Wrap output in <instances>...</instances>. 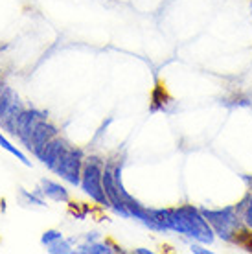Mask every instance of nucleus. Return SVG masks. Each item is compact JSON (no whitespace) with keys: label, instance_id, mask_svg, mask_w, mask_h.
Segmentation results:
<instances>
[{"label":"nucleus","instance_id":"nucleus-6","mask_svg":"<svg viewBox=\"0 0 252 254\" xmlns=\"http://www.w3.org/2000/svg\"><path fill=\"white\" fill-rule=\"evenodd\" d=\"M43 120H48V115H46L44 111H39V109H24V111L20 113L19 120H17L15 136H17L20 142H24V140L30 136V133L37 127L39 122H43Z\"/></svg>","mask_w":252,"mask_h":254},{"label":"nucleus","instance_id":"nucleus-14","mask_svg":"<svg viewBox=\"0 0 252 254\" xmlns=\"http://www.w3.org/2000/svg\"><path fill=\"white\" fill-rule=\"evenodd\" d=\"M61 238H64L61 230L50 229V230H46V232L41 236V243H43L44 247H48V245H52V243L57 242V240H61Z\"/></svg>","mask_w":252,"mask_h":254},{"label":"nucleus","instance_id":"nucleus-13","mask_svg":"<svg viewBox=\"0 0 252 254\" xmlns=\"http://www.w3.org/2000/svg\"><path fill=\"white\" fill-rule=\"evenodd\" d=\"M243 210H241V219L245 223L249 229H252V190L251 193L245 197V201H243Z\"/></svg>","mask_w":252,"mask_h":254},{"label":"nucleus","instance_id":"nucleus-4","mask_svg":"<svg viewBox=\"0 0 252 254\" xmlns=\"http://www.w3.org/2000/svg\"><path fill=\"white\" fill-rule=\"evenodd\" d=\"M83 164H85V153H83V149L68 144V147L63 153L61 160L54 168V173H56L57 177L63 179L64 183H68L70 186H79Z\"/></svg>","mask_w":252,"mask_h":254},{"label":"nucleus","instance_id":"nucleus-12","mask_svg":"<svg viewBox=\"0 0 252 254\" xmlns=\"http://www.w3.org/2000/svg\"><path fill=\"white\" fill-rule=\"evenodd\" d=\"M46 251L50 254H70V253H74V243H72V240L61 238V240L54 242L52 245H48Z\"/></svg>","mask_w":252,"mask_h":254},{"label":"nucleus","instance_id":"nucleus-5","mask_svg":"<svg viewBox=\"0 0 252 254\" xmlns=\"http://www.w3.org/2000/svg\"><path fill=\"white\" fill-rule=\"evenodd\" d=\"M57 133H59V131H57V127L54 126V124H50L48 120H43V122H39L37 127L30 133V136L22 142V146H24L28 151H32L33 155H37L50 140L56 138Z\"/></svg>","mask_w":252,"mask_h":254},{"label":"nucleus","instance_id":"nucleus-9","mask_svg":"<svg viewBox=\"0 0 252 254\" xmlns=\"http://www.w3.org/2000/svg\"><path fill=\"white\" fill-rule=\"evenodd\" d=\"M76 253L79 254H111V253H124L122 249L114 247L107 242H101V240H96V242H83L76 247Z\"/></svg>","mask_w":252,"mask_h":254},{"label":"nucleus","instance_id":"nucleus-10","mask_svg":"<svg viewBox=\"0 0 252 254\" xmlns=\"http://www.w3.org/2000/svg\"><path fill=\"white\" fill-rule=\"evenodd\" d=\"M0 147H2V149H6V151L9 153V155H13V157H15L17 160H20V162H22L24 166H32V160L28 159L24 153L20 151L19 147L13 146L11 142H9V140H7L6 136L2 134V131H0Z\"/></svg>","mask_w":252,"mask_h":254},{"label":"nucleus","instance_id":"nucleus-11","mask_svg":"<svg viewBox=\"0 0 252 254\" xmlns=\"http://www.w3.org/2000/svg\"><path fill=\"white\" fill-rule=\"evenodd\" d=\"M20 199L24 204H35V206H46V201L43 199V193L39 191V188L35 191H28L24 188H20Z\"/></svg>","mask_w":252,"mask_h":254},{"label":"nucleus","instance_id":"nucleus-8","mask_svg":"<svg viewBox=\"0 0 252 254\" xmlns=\"http://www.w3.org/2000/svg\"><path fill=\"white\" fill-rule=\"evenodd\" d=\"M39 191H41L46 199L56 201V203H68L70 201L68 190H66L61 183H56V181H50V179H43V181H41Z\"/></svg>","mask_w":252,"mask_h":254},{"label":"nucleus","instance_id":"nucleus-3","mask_svg":"<svg viewBox=\"0 0 252 254\" xmlns=\"http://www.w3.org/2000/svg\"><path fill=\"white\" fill-rule=\"evenodd\" d=\"M103 168H105V162L100 160L98 157H88V159H85L79 188L96 204L109 208V199L105 195V188H103Z\"/></svg>","mask_w":252,"mask_h":254},{"label":"nucleus","instance_id":"nucleus-1","mask_svg":"<svg viewBox=\"0 0 252 254\" xmlns=\"http://www.w3.org/2000/svg\"><path fill=\"white\" fill-rule=\"evenodd\" d=\"M155 232H175L191 242L212 245L215 234L201 208L193 204H183L177 208H149Z\"/></svg>","mask_w":252,"mask_h":254},{"label":"nucleus","instance_id":"nucleus-2","mask_svg":"<svg viewBox=\"0 0 252 254\" xmlns=\"http://www.w3.org/2000/svg\"><path fill=\"white\" fill-rule=\"evenodd\" d=\"M201 212L210 223L215 238L227 243L236 242L240 230L245 227V223L241 219V212L236 204L223 206V208H201Z\"/></svg>","mask_w":252,"mask_h":254},{"label":"nucleus","instance_id":"nucleus-7","mask_svg":"<svg viewBox=\"0 0 252 254\" xmlns=\"http://www.w3.org/2000/svg\"><path fill=\"white\" fill-rule=\"evenodd\" d=\"M66 147H68V142H64L63 138H59V136H56L54 140H50L46 146L41 149V151L35 155L41 162H43L50 172H54V168L57 166V162L61 160V157H63V153L66 151Z\"/></svg>","mask_w":252,"mask_h":254},{"label":"nucleus","instance_id":"nucleus-16","mask_svg":"<svg viewBox=\"0 0 252 254\" xmlns=\"http://www.w3.org/2000/svg\"><path fill=\"white\" fill-rule=\"evenodd\" d=\"M134 253H136V254H153V251H149V249H144V247H140V249H134Z\"/></svg>","mask_w":252,"mask_h":254},{"label":"nucleus","instance_id":"nucleus-17","mask_svg":"<svg viewBox=\"0 0 252 254\" xmlns=\"http://www.w3.org/2000/svg\"><path fill=\"white\" fill-rule=\"evenodd\" d=\"M251 17H252V0H251Z\"/></svg>","mask_w":252,"mask_h":254},{"label":"nucleus","instance_id":"nucleus-15","mask_svg":"<svg viewBox=\"0 0 252 254\" xmlns=\"http://www.w3.org/2000/svg\"><path fill=\"white\" fill-rule=\"evenodd\" d=\"M189 251L193 254H212L210 249H206L204 243H199V242H191L189 243Z\"/></svg>","mask_w":252,"mask_h":254}]
</instances>
